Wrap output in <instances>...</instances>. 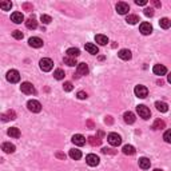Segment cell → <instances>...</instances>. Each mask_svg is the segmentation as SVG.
<instances>
[{
	"label": "cell",
	"mask_w": 171,
	"mask_h": 171,
	"mask_svg": "<svg viewBox=\"0 0 171 171\" xmlns=\"http://www.w3.org/2000/svg\"><path fill=\"white\" fill-rule=\"evenodd\" d=\"M39 65H40V70L44 72H48L54 68V61L48 59V58H43V59L39 61Z\"/></svg>",
	"instance_id": "obj_1"
},
{
	"label": "cell",
	"mask_w": 171,
	"mask_h": 171,
	"mask_svg": "<svg viewBox=\"0 0 171 171\" xmlns=\"http://www.w3.org/2000/svg\"><path fill=\"white\" fill-rule=\"evenodd\" d=\"M107 140H108V143H110L111 146H114V147H118L119 144L122 143V138H121V135H118V134H115V132L108 134Z\"/></svg>",
	"instance_id": "obj_2"
},
{
	"label": "cell",
	"mask_w": 171,
	"mask_h": 171,
	"mask_svg": "<svg viewBox=\"0 0 171 171\" xmlns=\"http://www.w3.org/2000/svg\"><path fill=\"white\" fill-rule=\"evenodd\" d=\"M134 92H135V95L138 98H140V99H144L147 95H148V90H147V87L146 86H136L135 87V90H134Z\"/></svg>",
	"instance_id": "obj_3"
},
{
	"label": "cell",
	"mask_w": 171,
	"mask_h": 171,
	"mask_svg": "<svg viewBox=\"0 0 171 171\" xmlns=\"http://www.w3.org/2000/svg\"><path fill=\"white\" fill-rule=\"evenodd\" d=\"M136 112L139 114L140 118H143V119H148L151 116L150 110H148L146 106H143V104H139V106H136Z\"/></svg>",
	"instance_id": "obj_4"
},
{
	"label": "cell",
	"mask_w": 171,
	"mask_h": 171,
	"mask_svg": "<svg viewBox=\"0 0 171 171\" xmlns=\"http://www.w3.org/2000/svg\"><path fill=\"white\" fill-rule=\"evenodd\" d=\"M7 80H8L9 83H17L20 80V74L19 71L16 70H11L7 72Z\"/></svg>",
	"instance_id": "obj_5"
},
{
	"label": "cell",
	"mask_w": 171,
	"mask_h": 171,
	"mask_svg": "<svg viewBox=\"0 0 171 171\" xmlns=\"http://www.w3.org/2000/svg\"><path fill=\"white\" fill-rule=\"evenodd\" d=\"M20 90H21V92H23V94H27V95H32V94H35V92H36L35 88H34V86H32L30 82H24V83H21Z\"/></svg>",
	"instance_id": "obj_6"
},
{
	"label": "cell",
	"mask_w": 171,
	"mask_h": 171,
	"mask_svg": "<svg viewBox=\"0 0 171 171\" xmlns=\"http://www.w3.org/2000/svg\"><path fill=\"white\" fill-rule=\"evenodd\" d=\"M86 162H87V165H88V166L95 167V166L99 165L100 159H99V156H96L95 154H88L86 156Z\"/></svg>",
	"instance_id": "obj_7"
},
{
	"label": "cell",
	"mask_w": 171,
	"mask_h": 171,
	"mask_svg": "<svg viewBox=\"0 0 171 171\" xmlns=\"http://www.w3.org/2000/svg\"><path fill=\"white\" fill-rule=\"evenodd\" d=\"M27 107H28V110L32 111V112H40L42 110V104L39 103L38 100H28V103H27Z\"/></svg>",
	"instance_id": "obj_8"
},
{
	"label": "cell",
	"mask_w": 171,
	"mask_h": 171,
	"mask_svg": "<svg viewBox=\"0 0 171 171\" xmlns=\"http://www.w3.org/2000/svg\"><path fill=\"white\" fill-rule=\"evenodd\" d=\"M128 11H130V7H128V4H127V3L119 2L118 4H116V12H118L119 15H126Z\"/></svg>",
	"instance_id": "obj_9"
},
{
	"label": "cell",
	"mask_w": 171,
	"mask_h": 171,
	"mask_svg": "<svg viewBox=\"0 0 171 171\" xmlns=\"http://www.w3.org/2000/svg\"><path fill=\"white\" fill-rule=\"evenodd\" d=\"M139 30L143 35H150L152 32V25L150 23H147V21H143V23L139 25Z\"/></svg>",
	"instance_id": "obj_10"
},
{
	"label": "cell",
	"mask_w": 171,
	"mask_h": 171,
	"mask_svg": "<svg viewBox=\"0 0 171 171\" xmlns=\"http://www.w3.org/2000/svg\"><path fill=\"white\" fill-rule=\"evenodd\" d=\"M28 44H30L31 47H34V48H40V47H43V40L40 38L34 36V38H31L30 40H28Z\"/></svg>",
	"instance_id": "obj_11"
},
{
	"label": "cell",
	"mask_w": 171,
	"mask_h": 171,
	"mask_svg": "<svg viewBox=\"0 0 171 171\" xmlns=\"http://www.w3.org/2000/svg\"><path fill=\"white\" fill-rule=\"evenodd\" d=\"M152 71H154V74H155V75L162 76V75H166L167 68H166L163 64H155V65H154V68H152Z\"/></svg>",
	"instance_id": "obj_12"
},
{
	"label": "cell",
	"mask_w": 171,
	"mask_h": 171,
	"mask_svg": "<svg viewBox=\"0 0 171 171\" xmlns=\"http://www.w3.org/2000/svg\"><path fill=\"white\" fill-rule=\"evenodd\" d=\"M84 48H86L87 52L91 54V55H96V54L99 52V48L96 47V44H92V43H86Z\"/></svg>",
	"instance_id": "obj_13"
},
{
	"label": "cell",
	"mask_w": 171,
	"mask_h": 171,
	"mask_svg": "<svg viewBox=\"0 0 171 171\" xmlns=\"http://www.w3.org/2000/svg\"><path fill=\"white\" fill-rule=\"evenodd\" d=\"M72 142H74L76 146H83V144L86 143V138L80 135V134H75V135L72 136Z\"/></svg>",
	"instance_id": "obj_14"
},
{
	"label": "cell",
	"mask_w": 171,
	"mask_h": 171,
	"mask_svg": "<svg viewBox=\"0 0 171 171\" xmlns=\"http://www.w3.org/2000/svg\"><path fill=\"white\" fill-rule=\"evenodd\" d=\"M11 20H12L13 23H16V24H20L21 21L24 20V16H23V13L21 12H13L12 15H11Z\"/></svg>",
	"instance_id": "obj_15"
},
{
	"label": "cell",
	"mask_w": 171,
	"mask_h": 171,
	"mask_svg": "<svg viewBox=\"0 0 171 171\" xmlns=\"http://www.w3.org/2000/svg\"><path fill=\"white\" fill-rule=\"evenodd\" d=\"M118 56L121 58L122 60H130L132 55H131V51L130 50H121L118 52Z\"/></svg>",
	"instance_id": "obj_16"
},
{
	"label": "cell",
	"mask_w": 171,
	"mask_h": 171,
	"mask_svg": "<svg viewBox=\"0 0 171 171\" xmlns=\"http://www.w3.org/2000/svg\"><path fill=\"white\" fill-rule=\"evenodd\" d=\"M25 27H27L28 30H35V28H38V21H36V19L34 16L30 17V19H27V21H25Z\"/></svg>",
	"instance_id": "obj_17"
},
{
	"label": "cell",
	"mask_w": 171,
	"mask_h": 171,
	"mask_svg": "<svg viewBox=\"0 0 171 171\" xmlns=\"http://www.w3.org/2000/svg\"><path fill=\"white\" fill-rule=\"evenodd\" d=\"M123 118H125V122L127 123V125H132V123L135 122V115H134L131 111H127V112H125V115H123Z\"/></svg>",
	"instance_id": "obj_18"
},
{
	"label": "cell",
	"mask_w": 171,
	"mask_h": 171,
	"mask_svg": "<svg viewBox=\"0 0 171 171\" xmlns=\"http://www.w3.org/2000/svg\"><path fill=\"white\" fill-rule=\"evenodd\" d=\"M87 74H88V65L86 63H79L78 64V76L87 75Z\"/></svg>",
	"instance_id": "obj_19"
},
{
	"label": "cell",
	"mask_w": 171,
	"mask_h": 171,
	"mask_svg": "<svg viewBox=\"0 0 171 171\" xmlns=\"http://www.w3.org/2000/svg\"><path fill=\"white\" fill-rule=\"evenodd\" d=\"M2 150L4 151V152H7V154H12V152H15V146H13L12 143H8V142H6V143H3Z\"/></svg>",
	"instance_id": "obj_20"
},
{
	"label": "cell",
	"mask_w": 171,
	"mask_h": 171,
	"mask_svg": "<svg viewBox=\"0 0 171 171\" xmlns=\"http://www.w3.org/2000/svg\"><path fill=\"white\" fill-rule=\"evenodd\" d=\"M65 54H67L68 58H74V59H76V58L80 55V51H79V48H75V47H72V48H68Z\"/></svg>",
	"instance_id": "obj_21"
},
{
	"label": "cell",
	"mask_w": 171,
	"mask_h": 171,
	"mask_svg": "<svg viewBox=\"0 0 171 171\" xmlns=\"http://www.w3.org/2000/svg\"><path fill=\"white\" fill-rule=\"evenodd\" d=\"M150 166H151V162H150V159L148 158H140L139 159V167L140 169H143V170H147V169H150Z\"/></svg>",
	"instance_id": "obj_22"
},
{
	"label": "cell",
	"mask_w": 171,
	"mask_h": 171,
	"mask_svg": "<svg viewBox=\"0 0 171 171\" xmlns=\"http://www.w3.org/2000/svg\"><path fill=\"white\" fill-rule=\"evenodd\" d=\"M2 119H3L4 122H7V121H13V119H16L15 111H12V110L7 111V114H3V115H2Z\"/></svg>",
	"instance_id": "obj_23"
},
{
	"label": "cell",
	"mask_w": 171,
	"mask_h": 171,
	"mask_svg": "<svg viewBox=\"0 0 171 171\" xmlns=\"http://www.w3.org/2000/svg\"><path fill=\"white\" fill-rule=\"evenodd\" d=\"M155 107H156V110L161 111V112H167L169 111V106H167V103H165V102H156Z\"/></svg>",
	"instance_id": "obj_24"
},
{
	"label": "cell",
	"mask_w": 171,
	"mask_h": 171,
	"mask_svg": "<svg viewBox=\"0 0 171 171\" xmlns=\"http://www.w3.org/2000/svg\"><path fill=\"white\" fill-rule=\"evenodd\" d=\"M95 40L98 44H100V46H106L107 43H108V38L106 35H96L95 36Z\"/></svg>",
	"instance_id": "obj_25"
},
{
	"label": "cell",
	"mask_w": 171,
	"mask_h": 171,
	"mask_svg": "<svg viewBox=\"0 0 171 171\" xmlns=\"http://www.w3.org/2000/svg\"><path fill=\"white\" fill-rule=\"evenodd\" d=\"M70 156L72 159H75V161H78V159L82 158V151L76 150V148H72V150H70Z\"/></svg>",
	"instance_id": "obj_26"
},
{
	"label": "cell",
	"mask_w": 171,
	"mask_h": 171,
	"mask_svg": "<svg viewBox=\"0 0 171 171\" xmlns=\"http://www.w3.org/2000/svg\"><path fill=\"white\" fill-rule=\"evenodd\" d=\"M123 152L126 155H134L135 154V148H134V146H131V144H126V146H123Z\"/></svg>",
	"instance_id": "obj_27"
},
{
	"label": "cell",
	"mask_w": 171,
	"mask_h": 171,
	"mask_svg": "<svg viewBox=\"0 0 171 171\" xmlns=\"http://www.w3.org/2000/svg\"><path fill=\"white\" fill-rule=\"evenodd\" d=\"M165 126H166V123L163 122L162 119H156V121L154 122L152 128H154V130H162V128H165Z\"/></svg>",
	"instance_id": "obj_28"
},
{
	"label": "cell",
	"mask_w": 171,
	"mask_h": 171,
	"mask_svg": "<svg viewBox=\"0 0 171 171\" xmlns=\"http://www.w3.org/2000/svg\"><path fill=\"white\" fill-rule=\"evenodd\" d=\"M159 25H161L162 28H165V30H167V28L171 27V20L167 19V17H163V19H161V21H159Z\"/></svg>",
	"instance_id": "obj_29"
},
{
	"label": "cell",
	"mask_w": 171,
	"mask_h": 171,
	"mask_svg": "<svg viewBox=\"0 0 171 171\" xmlns=\"http://www.w3.org/2000/svg\"><path fill=\"white\" fill-rule=\"evenodd\" d=\"M8 135L12 136V138H19L20 131H19V128H16V127H11V128L8 130Z\"/></svg>",
	"instance_id": "obj_30"
},
{
	"label": "cell",
	"mask_w": 171,
	"mask_h": 171,
	"mask_svg": "<svg viewBox=\"0 0 171 171\" xmlns=\"http://www.w3.org/2000/svg\"><path fill=\"white\" fill-rule=\"evenodd\" d=\"M126 21L128 24H136L138 21H139V16H136V15H128L126 17Z\"/></svg>",
	"instance_id": "obj_31"
},
{
	"label": "cell",
	"mask_w": 171,
	"mask_h": 171,
	"mask_svg": "<svg viewBox=\"0 0 171 171\" xmlns=\"http://www.w3.org/2000/svg\"><path fill=\"white\" fill-rule=\"evenodd\" d=\"M88 142H90L91 146H99V144L102 143V139L100 138H98V136H90Z\"/></svg>",
	"instance_id": "obj_32"
},
{
	"label": "cell",
	"mask_w": 171,
	"mask_h": 171,
	"mask_svg": "<svg viewBox=\"0 0 171 171\" xmlns=\"http://www.w3.org/2000/svg\"><path fill=\"white\" fill-rule=\"evenodd\" d=\"M0 8L3 11H9L12 8V3L11 2H0Z\"/></svg>",
	"instance_id": "obj_33"
},
{
	"label": "cell",
	"mask_w": 171,
	"mask_h": 171,
	"mask_svg": "<svg viewBox=\"0 0 171 171\" xmlns=\"http://www.w3.org/2000/svg\"><path fill=\"white\" fill-rule=\"evenodd\" d=\"M64 63L67 64V65H70V67H74V65L79 64V63H76V60L74 59V58H68V56L64 58Z\"/></svg>",
	"instance_id": "obj_34"
},
{
	"label": "cell",
	"mask_w": 171,
	"mask_h": 171,
	"mask_svg": "<svg viewBox=\"0 0 171 171\" xmlns=\"http://www.w3.org/2000/svg\"><path fill=\"white\" fill-rule=\"evenodd\" d=\"M54 76H55V79H58V80H61V79L64 78V71L58 68V70H55V72H54Z\"/></svg>",
	"instance_id": "obj_35"
},
{
	"label": "cell",
	"mask_w": 171,
	"mask_h": 171,
	"mask_svg": "<svg viewBox=\"0 0 171 171\" xmlns=\"http://www.w3.org/2000/svg\"><path fill=\"white\" fill-rule=\"evenodd\" d=\"M40 20H42L43 24H50L51 21H52L51 16H48V15H42V16H40Z\"/></svg>",
	"instance_id": "obj_36"
},
{
	"label": "cell",
	"mask_w": 171,
	"mask_h": 171,
	"mask_svg": "<svg viewBox=\"0 0 171 171\" xmlns=\"http://www.w3.org/2000/svg\"><path fill=\"white\" fill-rule=\"evenodd\" d=\"M12 36L15 39H17V40H21V39H23V32L19 31V30H16V31L12 32Z\"/></svg>",
	"instance_id": "obj_37"
},
{
	"label": "cell",
	"mask_w": 171,
	"mask_h": 171,
	"mask_svg": "<svg viewBox=\"0 0 171 171\" xmlns=\"http://www.w3.org/2000/svg\"><path fill=\"white\" fill-rule=\"evenodd\" d=\"M163 139H165V142H167V143H171V130L166 131L165 135H163Z\"/></svg>",
	"instance_id": "obj_38"
},
{
	"label": "cell",
	"mask_w": 171,
	"mask_h": 171,
	"mask_svg": "<svg viewBox=\"0 0 171 171\" xmlns=\"http://www.w3.org/2000/svg\"><path fill=\"white\" fill-rule=\"evenodd\" d=\"M63 88H64V91H72L74 86H72V83H71V82H65L64 84H63Z\"/></svg>",
	"instance_id": "obj_39"
},
{
	"label": "cell",
	"mask_w": 171,
	"mask_h": 171,
	"mask_svg": "<svg viewBox=\"0 0 171 171\" xmlns=\"http://www.w3.org/2000/svg\"><path fill=\"white\" fill-rule=\"evenodd\" d=\"M144 15L146 16H154V9L152 8H144Z\"/></svg>",
	"instance_id": "obj_40"
},
{
	"label": "cell",
	"mask_w": 171,
	"mask_h": 171,
	"mask_svg": "<svg viewBox=\"0 0 171 171\" xmlns=\"http://www.w3.org/2000/svg\"><path fill=\"white\" fill-rule=\"evenodd\" d=\"M76 96H78L79 99H87V94L84 92V91H79V92L76 94Z\"/></svg>",
	"instance_id": "obj_41"
},
{
	"label": "cell",
	"mask_w": 171,
	"mask_h": 171,
	"mask_svg": "<svg viewBox=\"0 0 171 171\" xmlns=\"http://www.w3.org/2000/svg\"><path fill=\"white\" fill-rule=\"evenodd\" d=\"M102 152H103V154H115V151H111V148H107V147H104L103 150H102Z\"/></svg>",
	"instance_id": "obj_42"
},
{
	"label": "cell",
	"mask_w": 171,
	"mask_h": 171,
	"mask_svg": "<svg viewBox=\"0 0 171 171\" xmlns=\"http://www.w3.org/2000/svg\"><path fill=\"white\" fill-rule=\"evenodd\" d=\"M135 3L138 6H146L147 4V0H135Z\"/></svg>",
	"instance_id": "obj_43"
},
{
	"label": "cell",
	"mask_w": 171,
	"mask_h": 171,
	"mask_svg": "<svg viewBox=\"0 0 171 171\" xmlns=\"http://www.w3.org/2000/svg\"><path fill=\"white\" fill-rule=\"evenodd\" d=\"M23 8L27 9V11H32V6L28 4V3H24V4H23Z\"/></svg>",
	"instance_id": "obj_44"
},
{
	"label": "cell",
	"mask_w": 171,
	"mask_h": 171,
	"mask_svg": "<svg viewBox=\"0 0 171 171\" xmlns=\"http://www.w3.org/2000/svg\"><path fill=\"white\" fill-rule=\"evenodd\" d=\"M152 4H154L155 7H156V8H161V2H158V0H152Z\"/></svg>",
	"instance_id": "obj_45"
},
{
	"label": "cell",
	"mask_w": 171,
	"mask_h": 171,
	"mask_svg": "<svg viewBox=\"0 0 171 171\" xmlns=\"http://www.w3.org/2000/svg\"><path fill=\"white\" fill-rule=\"evenodd\" d=\"M56 156L60 158V159H63V161L65 159V154H63V152H56Z\"/></svg>",
	"instance_id": "obj_46"
},
{
	"label": "cell",
	"mask_w": 171,
	"mask_h": 171,
	"mask_svg": "<svg viewBox=\"0 0 171 171\" xmlns=\"http://www.w3.org/2000/svg\"><path fill=\"white\" fill-rule=\"evenodd\" d=\"M104 122H106V123H108V125H111V123H112V119H111V116H107V118H106V121H104Z\"/></svg>",
	"instance_id": "obj_47"
},
{
	"label": "cell",
	"mask_w": 171,
	"mask_h": 171,
	"mask_svg": "<svg viewBox=\"0 0 171 171\" xmlns=\"http://www.w3.org/2000/svg\"><path fill=\"white\" fill-rule=\"evenodd\" d=\"M167 80H169V83H171V74H169V78H167Z\"/></svg>",
	"instance_id": "obj_48"
},
{
	"label": "cell",
	"mask_w": 171,
	"mask_h": 171,
	"mask_svg": "<svg viewBox=\"0 0 171 171\" xmlns=\"http://www.w3.org/2000/svg\"><path fill=\"white\" fill-rule=\"evenodd\" d=\"M154 171H163V170H159V169H155Z\"/></svg>",
	"instance_id": "obj_49"
}]
</instances>
